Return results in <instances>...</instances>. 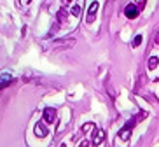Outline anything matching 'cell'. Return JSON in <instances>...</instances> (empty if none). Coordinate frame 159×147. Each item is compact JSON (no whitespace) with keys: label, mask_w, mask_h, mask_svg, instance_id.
<instances>
[{"label":"cell","mask_w":159,"mask_h":147,"mask_svg":"<svg viewBox=\"0 0 159 147\" xmlns=\"http://www.w3.org/2000/svg\"><path fill=\"white\" fill-rule=\"evenodd\" d=\"M145 116H147L145 112H140V114L136 116V117H133V121H129V123H128L126 126H124V128L119 130L117 137L121 138V140H124V142H128V140H129V137H131V130L135 128V124H136V123H140L142 117H145Z\"/></svg>","instance_id":"cell-1"},{"label":"cell","mask_w":159,"mask_h":147,"mask_svg":"<svg viewBox=\"0 0 159 147\" xmlns=\"http://www.w3.org/2000/svg\"><path fill=\"white\" fill-rule=\"evenodd\" d=\"M98 7H100V2H96V0H93V2L88 5V11H86V23L88 25L94 23L96 12H98Z\"/></svg>","instance_id":"cell-2"},{"label":"cell","mask_w":159,"mask_h":147,"mask_svg":"<svg viewBox=\"0 0 159 147\" xmlns=\"http://www.w3.org/2000/svg\"><path fill=\"white\" fill-rule=\"evenodd\" d=\"M33 133H35L37 138H46L47 133H49V130H47V126H46L44 121H39V123H35V126H33Z\"/></svg>","instance_id":"cell-3"},{"label":"cell","mask_w":159,"mask_h":147,"mask_svg":"<svg viewBox=\"0 0 159 147\" xmlns=\"http://www.w3.org/2000/svg\"><path fill=\"white\" fill-rule=\"evenodd\" d=\"M42 121L46 124H52L54 121H56V110L52 109V107H47V109H44L42 112Z\"/></svg>","instance_id":"cell-4"},{"label":"cell","mask_w":159,"mask_h":147,"mask_svg":"<svg viewBox=\"0 0 159 147\" xmlns=\"http://www.w3.org/2000/svg\"><path fill=\"white\" fill-rule=\"evenodd\" d=\"M140 11H142V9H140L136 4H128L126 7H124V14H126L128 19H135L136 16L140 14Z\"/></svg>","instance_id":"cell-5"},{"label":"cell","mask_w":159,"mask_h":147,"mask_svg":"<svg viewBox=\"0 0 159 147\" xmlns=\"http://www.w3.org/2000/svg\"><path fill=\"white\" fill-rule=\"evenodd\" d=\"M12 82V76L11 74H0V90H4Z\"/></svg>","instance_id":"cell-6"},{"label":"cell","mask_w":159,"mask_h":147,"mask_svg":"<svg viewBox=\"0 0 159 147\" xmlns=\"http://www.w3.org/2000/svg\"><path fill=\"white\" fill-rule=\"evenodd\" d=\"M105 138H107V133L105 131H96L94 133V138H93V145H100V144H103L105 142Z\"/></svg>","instance_id":"cell-7"},{"label":"cell","mask_w":159,"mask_h":147,"mask_svg":"<svg viewBox=\"0 0 159 147\" xmlns=\"http://www.w3.org/2000/svg\"><path fill=\"white\" fill-rule=\"evenodd\" d=\"M82 133L94 135V133H96V124H94V123H84V124H82Z\"/></svg>","instance_id":"cell-8"},{"label":"cell","mask_w":159,"mask_h":147,"mask_svg":"<svg viewBox=\"0 0 159 147\" xmlns=\"http://www.w3.org/2000/svg\"><path fill=\"white\" fill-rule=\"evenodd\" d=\"M66 16H68V12H66L63 7H61L60 11H58V14H56V19H58V23H66Z\"/></svg>","instance_id":"cell-9"},{"label":"cell","mask_w":159,"mask_h":147,"mask_svg":"<svg viewBox=\"0 0 159 147\" xmlns=\"http://www.w3.org/2000/svg\"><path fill=\"white\" fill-rule=\"evenodd\" d=\"M157 65H159V58L157 56H150L149 58V70H156V68H157Z\"/></svg>","instance_id":"cell-10"},{"label":"cell","mask_w":159,"mask_h":147,"mask_svg":"<svg viewBox=\"0 0 159 147\" xmlns=\"http://www.w3.org/2000/svg\"><path fill=\"white\" fill-rule=\"evenodd\" d=\"M80 11H82V9H80V5H79V4H74V5L70 7V14L75 16V18H79V16H80Z\"/></svg>","instance_id":"cell-11"},{"label":"cell","mask_w":159,"mask_h":147,"mask_svg":"<svg viewBox=\"0 0 159 147\" xmlns=\"http://www.w3.org/2000/svg\"><path fill=\"white\" fill-rule=\"evenodd\" d=\"M142 40H143V37H142V35H136V37L133 39V42H131V48H138L142 44Z\"/></svg>","instance_id":"cell-12"},{"label":"cell","mask_w":159,"mask_h":147,"mask_svg":"<svg viewBox=\"0 0 159 147\" xmlns=\"http://www.w3.org/2000/svg\"><path fill=\"white\" fill-rule=\"evenodd\" d=\"M156 44H159V33H157V37H156Z\"/></svg>","instance_id":"cell-13"},{"label":"cell","mask_w":159,"mask_h":147,"mask_svg":"<svg viewBox=\"0 0 159 147\" xmlns=\"http://www.w3.org/2000/svg\"><path fill=\"white\" fill-rule=\"evenodd\" d=\"M65 2H70V0H65Z\"/></svg>","instance_id":"cell-14"}]
</instances>
